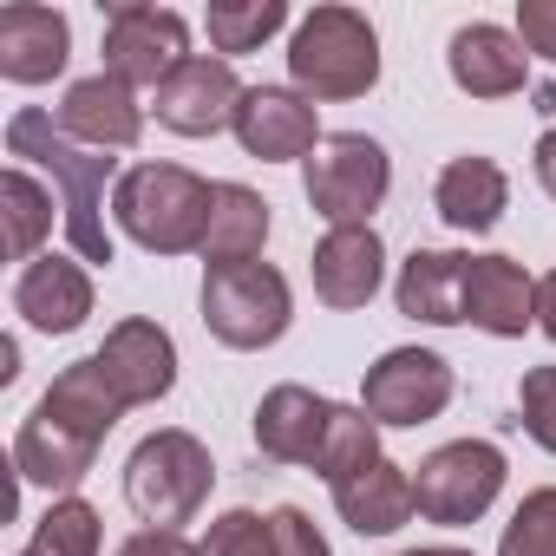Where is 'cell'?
Listing matches in <instances>:
<instances>
[{
  "label": "cell",
  "instance_id": "1",
  "mask_svg": "<svg viewBox=\"0 0 556 556\" xmlns=\"http://www.w3.org/2000/svg\"><path fill=\"white\" fill-rule=\"evenodd\" d=\"M8 157H27L53 177L60 203H66V242L79 262H112V229H105V190H118V157L112 151H92L79 138L60 131L53 112L40 105H21L8 118Z\"/></svg>",
  "mask_w": 556,
  "mask_h": 556
},
{
  "label": "cell",
  "instance_id": "2",
  "mask_svg": "<svg viewBox=\"0 0 556 556\" xmlns=\"http://www.w3.org/2000/svg\"><path fill=\"white\" fill-rule=\"evenodd\" d=\"M210 203H216V184H203L184 164H131L118 177V190H112L118 229L138 249H151V255H190V249H203Z\"/></svg>",
  "mask_w": 556,
  "mask_h": 556
},
{
  "label": "cell",
  "instance_id": "3",
  "mask_svg": "<svg viewBox=\"0 0 556 556\" xmlns=\"http://www.w3.org/2000/svg\"><path fill=\"white\" fill-rule=\"evenodd\" d=\"M216 465L210 445L184 426H164L151 439H138V452L125 458V504L144 517V530H177L210 504Z\"/></svg>",
  "mask_w": 556,
  "mask_h": 556
},
{
  "label": "cell",
  "instance_id": "4",
  "mask_svg": "<svg viewBox=\"0 0 556 556\" xmlns=\"http://www.w3.org/2000/svg\"><path fill=\"white\" fill-rule=\"evenodd\" d=\"M289 73L302 99H361L380 79V40L367 27V14L354 8H315L302 14L295 40H289Z\"/></svg>",
  "mask_w": 556,
  "mask_h": 556
},
{
  "label": "cell",
  "instance_id": "5",
  "mask_svg": "<svg viewBox=\"0 0 556 556\" xmlns=\"http://www.w3.org/2000/svg\"><path fill=\"white\" fill-rule=\"evenodd\" d=\"M295 321V295H289V275L268 268V262H223L203 275V328L236 348V354H255V348H275Z\"/></svg>",
  "mask_w": 556,
  "mask_h": 556
},
{
  "label": "cell",
  "instance_id": "6",
  "mask_svg": "<svg viewBox=\"0 0 556 556\" xmlns=\"http://www.w3.org/2000/svg\"><path fill=\"white\" fill-rule=\"evenodd\" d=\"M302 184H308L315 216H328V229H348V223H367V216L387 203L393 164H387V151H380L367 131H334V138H321V151L308 157Z\"/></svg>",
  "mask_w": 556,
  "mask_h": 556
},
{
  "label": "cell",
  "instance_id": "7",
  "mask_svg": "<svg viewBox=\"0 0 556 556\" xmlns=\"http://www.w3.org/2000/svg\"><path fill=\"white\" fill-rule=\"evenodd\" d=\"M504 491V452L491 439H452L413 471V497L426 523H478Z\"/></svg>",
  "mask_w": 556,
  "mask_h": 556
},
{
  "label": "cell",
  "instance_id": "8",
  "mask_svg": "<svg viewBox=\"0 0 556 556\" xmlns=\"http://www.w3.org/2000/svg\"><path fill=\"white\" fill-rule=\"evenodd\" d=\"M184 60H190V27L170 8H138V0H118V8L105 14V73L125 79L131 92L138 86L157 92Z\"/></svg>",
  "mask_w": 556,
  "mask_h": 556
},
{
  "label": "cell",
  "instance_id": "9",
  "mask_svg": "<svg viewBox=\"0 0 556 556\" xmlns=\"http://www.w3.org/2000/svg\"><path fill=\"white\" fill-rule=\"evenodd\" d=\"M361 406L374 426H426L452 406V367L432 348H393L367 367Z\"/></svg>",
  "mask_w": 556,
  "mask_h": 556
},
{
  "label": "cell",
  "instance_id": "10",
  "mask_svg": "<svg viewBox=\"0 0 556 556\" xmlns=\"http://www.w3.org/2000/svg\"><path fill=\"white\" fill-rule=\"evenodd\" d=\"M242 92H249V86L236 79L229 60H203V53H190V60L157 86L151 112H157V125L177 131V138H216L223 125H236Z\"/></svg>",
  "mask_w": 556,
  "mask_h": 556
},
{
  "label": "cell",
  "instance_id": "11",
  "mask_svg": "<svg viewBox=\"0 0 556 556\" xmlns=\"http://www.w3.org/2000/svg\"><path fill=\"white\" fill-rule=\"evenodd\" d=\"M236 144L262 164H289V157H315L321 151V118L315 99L289 92V86H249L242 112H236Z\"/></svg>",
  "mask_w": 556,
  "mask_h": 556
},
{
  "label": "cell",
  "instance_id": "12",
  "mask_svg": "<svg viewBox=\"0 0 556 556\" xmlns=\"http://www.w3.org/2000/svg\"><path fill=\"white\" fill-rule=\"evenodd\" d=\"M328 426H334V400L308 393V387H268L262 406H255V452L275 458V465H321V445H328Z\"/></svg>",
  "mask_w": 556,
  "mask_h": 556
},
{
  "label": "cell",
  "instance_id": "13",
  "mask_svg": "<svg viewBox=\"0 0 556 556\" xmlns=\"http://www.w3.org/2000/svg\"><path fill=\"white\" fill-rule=\"evenodd\" d=\"M53 118H60L66 138H79V144H92V151H131V144L144 138V105H138V92H131L125 79H112V73L73 79Z\"/></svg>",
  "mask_w": 556,
  "mask_h": 556
},
{
  "label": "cell",
  "instance_id": "14",
  "mask_svg": "<svg viewBox=\"0 0 556 556\" xmlns=\"http://www.w3.org/2000/svg\"><path fill=\"white\" fill-rule=\"evenodd\" d=\"M99 367H105L112 393L125 400V413L157 406L177 387V348H170V334L157 321H118L105 334V348H99Z\"/></svg>",
  "mask_w": 556,
  "mask_h": 556
},
{
  "label": "cell",
  "instance_id": "15",
  "mask_svg": "<svg viewBox=\"0 0 556 556\" xmlns=\"http://www.w3.org/2000/svg\"><path fill=\"white\" fill-rule=\"evenodd\" d=\"M92 458H99V439H86L79 426H66V419L47 413V406H34V413L21 419V432H14V471H21L27 484L53 491V497H73L79 478L92 471Z\"/></svg>",
  "mask_w": 556,
  "mask_h": 556
},
{
  "label": "cell",
  "instance_id": "16",
  "mask_svg": "<svg viewBox=\"0 0 556 556\" xmlns=\"http://www.w3.org/2000/svg\"><path fill=\"white\" fill-rule=\"evenodd\" d=\"M66 60H73V27L60 8H34V0L0 8V79L47 86L66 73Z\"/></svg>",
  "mask_w": 556,
  "mask_h": 556
},
{
  "label": "cell",
  "instance_id": "17",
  "mask_svg": "<svg viewBox=\"0 0 556 556\" xmlns=\"http://www.w3.org/2000/svg\"><path fill=\"white\" fill-rule=\"evenodd\" d=\"M465 321L497 341H517L523 328H536V282L523 275V262L465 255Z\"/></svg>",
  "mask_w": 556,
  "mask_h": 556
},
{
  "label": "cell",
  "instance_id": "18",
  "mask_svg": "<svg viewBox=\"0 0 556 556\" xmlns=\"http://www.w3.org/2000/svg\"><path fill=\"white\" fill-rule=\"evenodd\" d=\"M14 315L40 334H73L92 315V275L79 255H34L14 282Z\"/></svg>",
  "mask_w": 556,
  "mask_h": 556
},
{
  "label": "cell",
  "instance_id": "19",
  "mask_svg": "<svg viewBox=\"0 0 556 556\" xmlns=\"http://www.w3.org/2000/svg\"><path fill=\"white\" fill-rule=\"evenodd\" d=\"M315 295L328 308H367L380 275H387V249L374 236V223H348V229H328L315 242Z\"/></svg>",
  "mask_w": 556,
  "mask_h": 556
},
{
  "label": "cell",
  "instance_id": "20",
  "mask_svg": "<svg viewBox=\"0 0 556 556\" xmlns=\"http://www.w3.org/2000/svg\"><path fill=\"white\" fill-rule=\"evenodd\" d=\"M445 66H452V79H458V92H471V99H510V92L530 86V53H523V40L504 34V27H491V21L458 27Z\"/></svg>",
  "mask_w": 556,
  "mask_h": 556
},
{
  "label": "cell",
  "instance_id": "21",
  "mask_svg": "<svg viewBox=\"0 0 556 556\" xmlns=\"http://www.w3.org/2000/svg\"><path fill=\"white\" fill-rule=\"evenodd\" d=\"M334 510H341V523L361 530V536H393V530L413 523L419 497H413V478H406L393 458H374V465H361L354 478L334 484Z\"/></svg>",
  "mask_w": 556,
  "mask_h": 556
},
{
  "label": "cell",
  "instance_id": "22",
  "mask_svg": "<svg viewBox=\"0 0 556 556\" xmlns=\"http://www.w3.org/2000/svg\"><path fill=\"white\" fill-rule=\"evenodd\" d=\"M393 302H400L406 321L458 328V321H465V255H452V249H413V255L400 262Z\"/></svg>",
  "mask_w": 556,
  "mask_h": 556
},
{
  "label": "cell",
  "instance_id": "23",
  "mask_svg": "<svg viewBox=\"0 0 556 556\" xmlns=\"http://www.w3.org/2000/svg\"><path fill=\"white\" fill-rule=\"evenodd\" d=\"M504 203H510V177H504L491 157H452V164L439 170L432 210H439L445 229H458V236H484V229L504 216Z\"/></svg>",
  "mask_w": 556,
  "mask_h": 556
},
{
  "label": "cell",
  "instance_id": "24",
  "mask_svg": "<svg viewBox=\"0 0 556 556\" xmlns=\"http://www.w3.org/2000/svg\"><path fill=\"white\" fill-rule=\"evenodd\" d=\"M40 406L47 413H60L66 426H79L86 439H99L105 445V432L125 419V400L112 393V380H105V367H99V354H86V361H73L47 393H40Z\"/></svg>",
  "mask_w": 556,
  "mask_h": 556
},
{
  "label": "cell",
  "instance_id": "25",
  "mask_svg": "<svg viewBox=\"0 0 556 556\" xmlns=\"http://www.w3.org/2000/svg\"><path fill=\"white\" fill-rule=\"evenodd\" d=\"M262 242H268V203H262L249 184H216L203 262H210V268H223V262H255Z\"/></svg>",
  "mask_w": 556,
  "mask_h": 556
},
{
  "label": "cell",
  "instance_id": "26",
  "mask_svg": "<svg viewBox=\"0 0 556 556\" xmlns=\"http://www.w3.org/2000/svg\"><path fill=\"white\" fill-rule=\"evenodd\" d=\"M0 216H8V255L14 262H34V249L53 236V197L21 164L0 170Z\"/></svg>",
  "mask_w": 556,
  "mask_h": 556
},
{
  "label": "cell",
  "instance_id": "27",
  "mask_svg": "<svg viewBox=\"0 0 556 556\" xmlns=\"http://www.w3.org/2000/svg\"><path fill=\"white\" fill-rule=\"evenodd\" d=\"M282 21H289L282 0H216L203 27H210V47L236 60V53H255L268 34H282Z\"/></svg>",
  "mask_w": 556,
  "mask_h": 556
},
{
  "label": "cell",
  "instance_id": "28",
  "mask_svg": "<svg viewBox=\"0 0 556 556\" xmlns=\"http://www.w3.org/2000/svg\"><path fill=\"white\" fill-rule=\"evenodd\" d=\"M374 458H387V452H380V426L367 419V406H334V426H328V445H321V465L315 471L328 484H341V478H354Z\"/></svg>",
  "mask_w": 556,
  "mask_h": 556
},
{
  "label": "cell",
  "instance_id": "29",
  "mask_svg": "<svg viewBox=\"0 0 556 556\" xmlns=\"http://www.w3.org/2000/svg\"><path fill=\"white\" fill-rule=\"evenodd\" d=\"M34 556H99V510L86 497H53L34 523Z\"/></svg>",
  "mask_w": 556,
  "mask_h": 556
},
{
  "label": "cell",
  "instance_id": "30",
  "mask_svg": "<svg viewBox=\"0 0 556 556\" xmlns=\"http://www.w3.org/2000/svg\"><path fill=\"white\" fill-rule=\"evenodd\" d=\"M497 556H556V484L530 491L510 510V523L497 536Z\"/></svg>",
  "mask_w": 556,
  "mask_h": 556
},
{
  "label": "cell",
  "instance_id": "31",
  "mask_svg": "<svg viewBox=\"0 0 556 556\" xmlns=\"http://www.w3.org/2000/svg\"><path fill=\"white\" fill-rule=\"evenodd\" d=\"M203 556H275V517L255 510H223L203 536Z\"/></svg>",
  "mask_w": 556,
  "mask_h": 556
},
{
  "label": "cell",
  "instance_id": "32",
  "mask_svg": "<svg viewBox=\"0 0 556 556\" xmlns=\"http://www.w3.org/2000/svg\"><path fill=\"white\" fill-rule=\"evenodd\" d=\"M517 406H523V432L543 452H556V367H530L517 387Z\"/></svg>",
  "mask_w": 556,
  "mask_h": 556
},
{
  "label": "cell",
  "instance_id": "33",
  "mask_svg": "<svg viewBox=\"0 0 556 556\" xmlns=\"http://www.w3.org/2000/svg\"><path fill=\"white\" fill-rule=\"evenodd\" d=\"M268 517H275V556H328V536L315 530L308 510L282 504V510H268Z\"/></svg>",
  "mask_w": 556,
  "mask_h": 556
},
{
  "label": "cell",
  "instance_id": "34",
  "mask_svg": "<svg viewBox=\"0 0 556 556\" xmlns=\"http://www.w3.org/2000/svg\"><path fill=\"white\" fill-rule=\"evenodd\" d=\"M517 40L523 53L556 66V0H517Z\"/></svg>",
  "mask_w": 556,
  "mask_h": 556
},
{
  "label": "cell",
  "instance_id": "35",
  "mask_svg": "<svg viewBox=\"0 0 556 556\" xmlns=\"http://www.w3.org/2000/svg\"><path fill=\"white\" fill-rule=\"evenodd\" d=\"M118 556H203V543H190L184 530H131Z\"/></svg>",
  "mask_w": 556,
  "mask_h": 556
},
{
  "label": "cell",
  "instance_id": "36",
  "mask_svg": "<svg viewBox=\"0 0 556 556\" xmlns=\"http://www.w3.org/2000/svg\"><path fill=\"white\" fill-rule=\"evenodd\" d=\"M536 328L556 341V268L543 275V282H536Z\"/></svg>",
  "mask_w": 556,
  "mask_h": 556
},
{
  "label": "cell",
  "instance_id": "37",
  "mask_svg": "<svg viewBox=\"0 0 556 556\" xmlns=\"http://www.w3.org/2000/svg\"><path fill=\"white\" fill-rule=\"evenodd\" d=\"M536 184H543V190L556 197V125H549V131L536 138Z\"/></svg>",
  "mask_w": 556,
  "mask_h": 556
},
{
  "label": "cell",
  "instance_id": "38",
  "mask_svg": "<svg viewBox=\"0 0 556 556\" xmlns=\"http://www.w3.org/2000/svg\"><path fill=\"white\" fill-rule=\"evenodd\" d=\"M21 374V341H0V380Z\"/></svg>",
  "mask_w": 556,
  "mask_h": 556
},
{
  "label": "cell",
  "instance_id": "39",
  "mask_svg": "<svg viewBox=\"0 0 556 556\" xmlns=\"http://www.w3.org/2000/svg\"><path fill=\"white\" fill-rule=\"evenodd\" d=\"M406 556H471V549H458V543H432V549H406Z\"/></svg>",
  "mask_w": 556,
  "mask_h": 556
},
{
  "label": "cell",
  "instance_id": "40",
  "mask_svg": "<svg viewBox=\"0 0 556 556\" xmlns=\"http://www.w3.org/2000/svg\"><path fill=\"white\" fill-rule=\"evenodd\" d=\"M536 112H556V86H543V92H536Z\"/></svg>",
  "mask_w": 556,
  "mask_h": 556
},
{
  "label": "cell",
  "instance_id": "41",
  "mask_svg": "<svg viewBox=\"0 0 556 556\" xmlns=\"http://www.w3.org/2000/svg\"><path fill=\"white\" fill-rule=\"evenodd\" d=\"M21 556H34V549H21Z\"/></svg>",
  "mask_w": 556,
  "mask_h": 556
}]
</instances>
